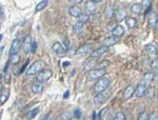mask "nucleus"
Listing matches in <instances>:
<instances>
[{"label": "nucleus", "instance_id": "42", "mask_svg": "<svg viewBox=\"0 0 158 120\" xmlns=\"http://www.w3.org/2000/svg\"><path fill=\"white\" fill-rule=\"evenodd\" d=\"M83 0H70V2L71 3H73V4H79V3H81Z\"/></svg>", "mask_w": 158, "mask_h": 120}, {"label": "nucleus", "instance_id": "20", "mask_svg": "<svg viewBox=\"0 0 158 120\" xmlns=\"http://www.w3.org/2000/svg\"><path fill=\"white\" fill-rule=\"evenodd\" d=\"M124 34V27L122 25H117V27L112 31V36H115L117 38L121 37Z\"/></svg>", "mask_w": 158, "mask_h": 120}, {"label": "nucleus", "instance_id": "13", "mask_svg": "<svg viewBox=\"0 0 158 120\" xmlns=\"http://www.w3.org/2000/svg\"><path fill=\"white\" fill-rule=\"evenodd\" d=\"M157 22H158L157 13L152 12L151 15H150V17H149V20H148L149 27H152V29H157Z\"/></svg>", "mask_w": 158, "mask_h": 120}, {"label": "nucleus", "instance_id": "18", "mask_svg": "<svg viewBox=\"0 0 158 120\" xmlns=\"http://www.w3.org/2000/svg\"><path fill=\"white\" fill-rule=\"evenodd\" d=\"M134 90L135 88L133 85H129L126 88V90L123 92V99L124 100H128V99L132 98V96L134 95Z\"/></svg>", "mask_w": 158, "mask_h": 120}, {"label": "nucleus", "instance_id": "36", "mask_svg": "<svg viewBox=\"0 0 158 120\" xmlns=\"http://www.w3.org/2000/svg\"><path fill=\"white\" fill-rule=\"evenodd\" d=\"M151 68H152V70L154 71L155 73H157V71H158V61H157V58H155V59L152 61Z\"/></svg>", "mask_w": 158, "mask_h": 120}, {"label": "nucleus", "instance_id": "7", "mask_svg": "<svg viewBox=\"0 0 158 120\" xmlns=\"http://www.w3.org/2000/svg\"><path fill=\"white\" fill-rule=\"evenodd\" d=\"M21 43H22V41L19 39V38H15V39L12 41L11 48H10V55L17 54V53L19 52L20 48H21Z\"/></svg>", "mask_w": 158, "mask_h": 120}, {"label": "nucleus", "instance_id": "34", "mask_svg": "<svg viewBox=\"0 0 158 120\" xmlns=\"http://www.w3.org/2000/svg\"><path fill=\"white\" fill-rule=\"evenodd\" d=\"M71 117H73V114H70V113H63L62 115H60L59 117L57 118V120H69L71 118Z\"/></svg>", "mask_w": 158, "mask_h": 120}, {"label": "nucleus", "instance_id": "23", "mask_svg": "<svg viewBox=\"0 0 158 120\" xmlns=\"http://www.w3.org/2000/svg\"><path fill=\"white\" fill-rule=\"evenodd\" d=\"M114 15H115V6H114L113 3H110L106 7V17H108V19L111 20L114 17Z\"/></svg>", "mask_w": 158, "mask_h": 120}, {"label": "nucleus", "instance_id": "46", "mask_svg": "<svg viewBox=\"0 0 158 120\" xmlns=\"http://www.w3.org/2000/svg\"><path fill=\"white\" fill-rule=\"evenodd\" d=\"M69 120H82V119H81V118H76V117H71Z\"/></svg>", "mask_w": 158, "mask_h": 120}, {"label": "nucleus", "instance_id": "10", "mask_svg": "<svg viewBox=\"0 0 158 120\" xmlns=\"http://www.w3.org/2000/svg\"><path fill=\"white\" fill-rule=\"evenodd\" d=\"M92 48H93V45H92L91 43H86V44H83L82 47H80L77 50V52H76V55H77V56H85V55L88 54V53L91 52Z\"/></svg>", "mask_w": 158, "mask_h": 120}, {"label": "nucleus", "instance_id": "45", "mask_svg": "<svg viewBox=\"0 0 158 120\" xmlns=\"http://www.w3.org/2000/svg\"><path fill=\"white\" fill-rule=\"evenodd\" d=\"M27 63H29V60H27V63H25V64H24L23 66H22V68H21V73H22V72H23V71L25 70V68H27Z\"/></svg>", "mask_w": 158, "mask_h": 120}, {"label": "nucleus", "instance_id": "51", "mask_svg": "<svg viewBox=\"0 0 158 120\" xmlns=\"http://www.w3.org/2000/svg\"><path fill=\"white\" fill-rule=\"evenodd\" d=\"M68 95H69V91H67V92H65V95H64V98H67V97H68Z\"/></svg>", "mask_w": 158, "mask_h": 120}, {"label": "nucleus", "instance_id": "17", "mask_svg": "<svg viewBox=\"0 0 158 120\" xmlns=\"http://www.w3.org/2000/svg\"><path fill=\"white\" fill-rule=\"evenodd\" d=\"M144 51L151 56H157V47L153 43H149L144 47Z\"/></svg>", "mask_w": 158, "mask_h": 120}, {"label": "nucleus", "instance_id": "29", "mask_svg": "<svg viewBox=\"0 0 158 120\" xmlns=\"http://www.w3.org/2000/svg\"><path fill=\"white\" fill-rule=\"evenodd\" d=\"M48 3H49V0H42V1H40L39 3H38L37 6H36V7H35V11L39 12V11H42V10H44L45 7H47Z\"/></svg>", "mask_w": 158, "mask_h": 120}, {"label": "nucleus", "instance_id": "48", "mask_svg": "<svg viewBox=\"0 0 158 120\" xmlns=\"http://www.w3.org/2000/svg\"><path fill=\"white\" fill-rule=\"evenodd\" d=\"M92 1H94L95 3H99V2H101L102 0H92Z\"/></svg>", "mask_w": 158, "mask_h": 120}, {"label": "nucleus", "instance_id": "8", "mask_svg": "<svg viewBox=\"0 0 158 120\" xmlns=\"http://www.w3.org/2000/svg\"><path fill=\"white\" fill-rule=\"evenodd\" d=\"M114 16L116 17V20L118 22L122 21L124 18L127 17V10L126 7H124L123 6H119L118 9L115 10V15Z\"/></svg>", "mask_w": 158, "mask_h": 120}, {"label": "nucleus", "instance_id": "43", "mask_svg": "<svg viewBox=\"0 0 158 120\" xmlns=\"http://www.w3.org/2000/svg\"><path fill=\"white\" fill-rule=\"evenodd\" d=\"M49 117H50V113H48L47 115H45V116H43L40 120H48V118H49Z\"/></svg>", "mask_w": 158, "mask_h": 120}, {"label": "nucleus", "instance_id": "24", "mask_svg": "<svg viewBox=\"0 0 158 120\" xmlns=\"http://www.w3.org/2000/svg\"><path fill=\"white\" fill-rule=\"evenodd\" d=\"M124 19H126V23H127V25H128L129 27H131V29H134V27L137 25V20L135 19L134 17L127 16Z\"/></svg>", "mask_w": 158, "mask_h": 120}, {"label": "nucleus", "instance_id": "21", "mask_svg": "<svg viewBox=\"0 0 158 120\" xmlns=\"http://www.w3.org/2000/svg\"><path fill=\"white\" fill-rule=\"evenodd\" d=\"M69 13H70V15L71 16H73V17H78L79 15L81 14V10H80V7L77 6H72L69 9Z\"/></svg>", "mask_w": 158, "mask_h": 120}, {"label": "nucleus", "instance_id": "27", "mask_svg": "<svg viewBox=\"0 0 158 120\" xmlns=\"http://www.w3.org/2000/svg\"><path fill=\"white\" fill-rule=\"evenodd\" d=\"M77 18H78L79 22H81V23L85 24V23H86V22H89V20H90V15H89L88 13H81Z\"/></svg>", "mask_w": 158, "mask_h": 120}, {"label": "nucleus", "instance_id": "41", "mask_svg": "<svg viewBox=\"0 0 158 120\" xmlns=\"http://www.w3.org/2000/svg\"><path fill=\"white\" fill-rule=\"evenodd\" d=\"M149 120H158V114L156 113V112H154V113H152L151 115H150Z\"/></svg>", "mask_w": 158, "mask_h": 120}, {"label": "nucleus", "instance_id": "44", "mask_svg": "<svg viewBox=\"0 0 158 120\" xmlns=\"http://www.w3.org/2000/svg\"><path fill=\"white\" fill-rule=\"evenodd\" d=\"M70 43H71V42L69 41L68 39H65V45H67V48H67V50H68V48H69V47H70V45H71Z\"/></svg>", "mask_w": 158, "mask_h": 120}, {"label": "nucleus", "instance_id": "16", "mask_svg": "<svg viewBox=\"0 0 158 120\" xmlns=\"http://www.w3.org/2000/svg\"><path fill=\"white\" fill-rule=\"evenodd\" d=\"M43 88H44V85H43L42 82H40V81H35V82L32 84V92L34 94H40V93H42Z\"/></svg>", "mask_w": 158, "mask_h": 120}, {"label": "nucleus", "instance_id": "49", "mask_svg": "<svg viewBox=\"0 0 158 120\" xmlns=\"http://www.w3.org/2000/svg\"><path fill=\"white\" fill-rule=\"evenodd\" d=\"M70 64H71L70 62H64V63H63V66H68V65H70Z\"/></svg>", "mask_w": 158, "mask_h": 120}, {"label": "nucleus", "instance_id": "47", "mask_svg": "<svg viewBox=\"0 0 158 120\" xmlns=\"http://www.w3.org/2000/svg\"><path fill=\"white\" fill-rule=\"evenodd\" d=\"M3 50H4V47H0V56L3 53Z\"/></svg>", "mask_w": 158, "mask_h": 120}, {"label": "nucleus", "instance_id": "6", "mask_svg": "<svg viewBox=\"0 0 158 120\" xmlns=\"http://www.w3.org/2000/svg\"><path fill=\"white\" fill-rule=\"evenodd\" d=\"M148 92V86L144 85L143 83L140 82L138 85H137V88L134 90V95L137 97V98H142V97L146 96Z\"/></svg>", "mask_w": 158, "mask_h": 120}, {"label": "nucleus", "instance_id": "30", "mask_svg": "<svg viewBox=\"0 0 158 120\" xmlns=\"http://www.w3.org/2000/svg\"><path fill=\"white\" fill-rule=\"evenodd\" d=\"M131 11L134 13V14H140L142 12V7L140 6V3H134L132 4L131 6Z\"/></svg>", "mask_w": 158, "mask_h": 120}, {"label": "nucleus", "instance_id": "40", "mask_svg": "<svg viewBox=\"0 0 158 120\" xmlns=\"http://www.w3.org/2000/svg\"><path fill=\"white\" fill-rule=\"evenodd\" d=\"M81 115H82L81 111L79 109H77V110H75V112H74L73 117H76V118H81Z\"/></svg>", "mask_w": 158, "mask_h": 120}, {"label": "nucleus", "instance_id": "14", "mask_svg": "<svg viewBox=\"0 0 158 120\" xmlns=\"http://www.w3.org/2000/svg\"><path fill=\"white\" fill-rule=\"evenodd\" d=\"M117 42H118V38L115 36H110L108 38H106V39H103V41H102L103 45L106 48L113 47V45H115Z\"/></svg>", "mask_w": 158, "mask_h": 120}, {"label": "nucleus", "instance_id": "32", "mask_svg": "<svg viewBox=\"0 0 158 120\" xmlns=\"http://www.w3.org/2000/svg\"><path fill=\"white\" fill-rule=\"evenodd\" d=\"M83 29H85V27H83V23H81V22H76L75 24H74L73 27V30L75 33H81L83 31Z\"/></svg>", "mask_w": 158, "mask_h": 120}, {"label": "nucleus", "instance_id": "35", "mask_svg": "<svg viewBox=\"0 0 158 120\" xmlns=\"http://www.w3.org/2000/svg\"><path fill=\"white\" fill-rule=\"evenodd\" d=\"M137 120H149V115H148V113L146 111H142L141 113L139 114Z\"/></svg>", "mask_w": 158, "mask_h": 120}, {"label": "nucleus", "instance_id": "38", "mask_svg": "<svg viewBox=\"0 0 158 120\" xmlns=\"http://www.w3.org/2000/svg\"><path fill=\"white\" fill-rule=\"evenodd\" d=\"M116 27H117V23L115 21H110L108 23V27H106V29H108V31H113Z\"/></svg>", "mask_w": 158, "mask_h": 120}, {"label": "nucleus", "instance_id": "37", "mask_svg": "<svg viewBox=\"0 0 158 120\" xmlns=\"http://www.w3.org/2000/svg\"><path fill=\"white\" fill-rule=\"evenodd\" d=\"M37 42L36 41H32V43H31V48H30V52L33 53V54H35L37 51Z\"/></svg>", "mask_w": 158, "mask_h": 120}, {"label": "nucleus", "instance_id": "53", "mask_svg": "<svg viewBox=\"0 0 158 120\" xmlns=\"http://www.w3.org/2000/svg\"><path fill=\"white\" fill-rule=\"evenodd\" d=\"M50 120H54V119H53V118H52V119H50Z\"/></svg>", "mask_w": 158, "mask_h": 120}, {"label": "nucleus", "instance_id": "4", "mask_svg": "<svg viewBox=\"0 0 158 120\" xmlns=\"http://www.w3.org/2000/svg\"><path fill=\"white\" fill-rule=\"evenodd\" d=\"M53 76V72L51 70H42L41 72H39L37 74V81H40V82H45Z\"/></svg>", "mask_w": 158, "mask_h": 120}, {"label": "nucleus", "instance_id": "50", "mask_svg": "<svg viewBox=\"0 0 158 120\" xmlns=\"http://www.w3.org/2000/svg\"><path fill=\"white\" fill-rule=\"evenodd\" d=\"M3 90V86H2V83H0V92Z\"/></svg>", "mask_w": 158, "mask_h": 120}, {"label": "nucleus", "instance_id": "2", "mask_svg": "<svg viewBox=\"0 0 158 120\" xmlns=\"http://www.w3.org/2000/svg\"><path fill=\"white\" fill-rule=\"evenodd\" d=\"M45 68V63L43 61L39 60L34 62L33 64L30 65V68L27 70V76H33V75H37L39 72H41L42 70H44Z\"/></svg>", "mask_w": 158, "mask_h": 120}, {"label": "nucleus", "instance_id": "1", "mask_svg": "<svg viewBox=\"0 0 158 120\" xmlns=\"http://www.w3.org/2000/svg\"><path fill=\"white\" fill-rule=\"evenodd\" d=\"M110 84H111V80H110L108 77H101L100 79H98V81L95 83L94 92H95V94H99V93H102V92H106L110 86Z\"/></svg>", "mask_w": 158, "mask_h": 120}, {"label": "nucleus", "instance_id": "22", "mask_svg": "<svg viewBox=\"0 0 158 120\" xmlns=\"http://www.w3.org/2000/svg\"><path fill=\"white\" fill-rule=\"evenodd\" d=\"M140 6H141L142 10L146 11V14H147V13L151 11V9H152V0H141Z\"/></svg>", "mask_w": 158, "mask_h": 120}, {"label": "nucleus", "instance_id": "33", "mask_svg": "<svg viewBox=\"0 0 158 120\" xmlns=\"http://www.w3.org/2000/svg\"><path fill=\"white\" fill-rule=\"evenodd\" d=\"M113 120H126V115H124L123 112H117Z\"/></svg>", "mask_w": 158, "mask_h": 120}, {"label": "nucleus", "instance_id": "9", "mask_svg": "<svg viewBox=\"0 0 158 120\" xmlns=\"http://www.w3.org/2000/svg\"><path fill=\"white\" fill-rule=\"evenodd\" d=\"M109 48L104 47V45H101V47L97 48L96 50H94L93 52L91 53V58H98L100 56H102L103 54H106L108 52Z\"/></svg>", "mask_w": 158, "mask_h": 120}, {"label": "nucleus", "instance_id": "5", "mask_svg": "<svg viewBox=\"0 0 158 120\" xmlns=\"http://www.w3.org/2000/svg\"><path fill=\"white\" fill-rule=\"evenodd\" d=\"M52 50H53V52H55L58 56H65V54H67V48H65V47L62 43H59V42H55L54 44L52 45Z\"/></svg>", "mask_w": 158, "mask_h": 120}, {"label": "nucleus", "instance_id": "11", "mask_svg": "<svg viewBox=\"0 0 158 120\" xmlns=\"http://www.w3.org/2000/svg\"><path fill=\"white\" fill-rule=\"evenodd\" d=\"M109 97H110V93H104V92H102V93L96 94L95 98H94V102L96 104H101L108 100Z\"/></svg>", "mask_w": 158, "mask_h": 120}, {"label": "nucleus", "instance_id": "19", "mask_svg": "<svg viewBox=\"0 0 158 120\" xmlns=\"http://www.w3.org/2000/svg\"><path fill=\"white\" fill-rule=\"evenodd\" d=\"M85 7V13H88V14H90V13H95L96 10H97V7H96V3L94 1H92V0H90V1H86Z\"/></svg>", "mask_w": 158, "mask_h": 120}, {"label": "nucleus", "instance_id": "28", "mask_svg": "<svg viewBox=\"0 0 158 120\" xmlns=\"http://www.w3.org/2000/svg\"><path fill=\"white\" fill-rule=\"evenodd\" d=\"M96 63H97L96 59L94 60V58H91V59L89 60V62L86 63V65L83 66V70H85V71H91V70H93V68H95Z\"/></svg>", "mask_w": 158, "mask_h": 120}, {"label": "nucleus", "instance_id": "3", "mask_svg": "<svg viewBox=\"0 0 158 120\" xmlns=\"http://www.w3.org/2000/svg\"><path fill=\"white\" fill-rule=\"evenodd\" d=\"M106 74V68H93L89 72V77H90L92 80H95V79H100L101 77H103Z\"/></svg>", "mask_w": 158, "mask_h": 120}, {"label": "nucleus", "instance_id": "31", "mask_svg": "<svg viewBox=\"0 0 158 120\" xmlns=\"http://www.w3.org/2000/svg\"><path fill=\"white\" fill-rule=\"evenodd\" d=\"M19 61H20V56L18 53H17V54L10 55V62H11L12 64H17Z\"/></svg>", "mask_w": 158, "mask_h": 120}, {"label": "nucleus", "instance_id": "12", "mask_svg": "<svg viewBox=\"0 0 158 120\" xmlns=\"http://www.w3.org/2000/svg\"><path fill=\"white\" fill-rule=\"evenodd\" d=\"M154 81V73L152 72H148L143 75L142 77V81L141 83H143L146 86H150L152 84V82Z\"/></svg>", "mask_w": 158, "mask_h": 120}, {"label": "nucleus", "instance_id": "26", "mask_svg": "<svg viewBox=\"0 0 158 120\" xmlns=\"http://www.w3.org/2000/svg\"><path fill=\"white\" fill-rule=\"evenodd\" d=\"M39 112H40V108H35V109H33V110H31V111H29V113H27V120L34 119L35 117H36L37 115L39 114Z\"/></svg>", "mask_w": 158, "mask_h": 120}, {"label": "nucleus", "instance_id": "25", "mask_svg": "<svg viewBox=\"0 0 158 120\" xmlns=\"http://www.w3.org/2000/svg\"><path fill=\"white\" fill-rule=\"evenodd\" d=\"M9 95H10L9 90H2L0 92V104L6 103L7 98H9Z\"/></svg>", "mask_w": 158, "mask_h": 120}, {"label": "nucleus", "instance_id": "52", "mask_svg": "<svg viewBox=\"0 0 158 120\" xmlns=\"http://www.w3.org/2000/svg\"><path fill=\"white\" fill-rule=\"evenodd\" d=\"M96 119V113H94L93 114V120H95Z\"/></svg>", "mask_w": 158, "mask_h": 120}, {"label": "nucleus", "instance_id": "39", "mask_svg": "<svg viewBox=\"0 0 158 120\" xmlns=\"http://www.w3.org/2000/svg\"><path fill=\"white\" fill-rule=\"evenodd\" d=\"M108 111H109V108H108V106H106V108H104L103 110H101V112L99 113V119L102 120V117H104V115L108 113Z\"/></svg>", "mask_w": 158, "mask_h": 120}, {"label": "nucleus", "instance_id": "15", "mask_svg": "<svg viewBox=\"0 0 158 120\" xmlns=\"http://www.w3.org/2000/svg\"><path fill=\"white\" fill-rule=\"evenodd\" d=\"M31 43H32V37H31V35H27V36L24 38L23 41H22V43H21V48H23L24 53H29L30 52Z\"/></svg>", "mask_w": 158, "mask_h": 120}]
</instances>
